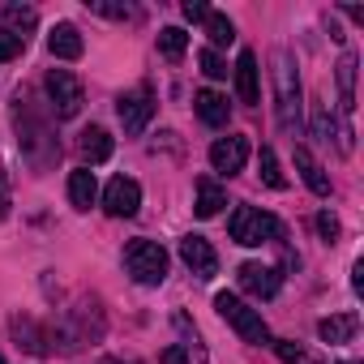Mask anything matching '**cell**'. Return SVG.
Instances as JSON below:
<instances>
[{
  "instance_id": "cell-15",
  "label": "cell",
  "mask_w": 364,
  "mask_h": 364,
  "mask_svg": "<svg viewBox=\"0 0 364 364\" xmlns=\"http://www.w3.org/2000/svg\"><path fill=\"white\" fill-rule=\"evenodd\" d=\"M95 198H99V180H95V171H90V167L69 171V202H73L77 210H90Z\"/></svg>"
},
{
  "instance_id": "cell-25",
  "label": "cell",
  "mask_w": 364,
  "mask_h": 364,
  "mask_svg": "<svg viewBox=\"0 0 364 364\" xmlns=\"http://www.w3.org/2000/svg\"><path fill=\"white\" fill-rule=\"evenodd\" d=\"M270 347H274V355L283 364H304V347H296L291 338H270Z\"/></svg>"
},
{
  "instance_id": "cell-5",
  "label": "cell",
  "mask_w": 364,
  "mask_h": 364,
  "mask_svg": "<svg viewBox=\"0 0 364 364\" xmlns=\"http://www.w3.org/2000/svg\"><path fill=\"white\" fill-rule=\"evenodd\" d=\"M274 86H279V124L296 129V120H300V77H296V65H291L287 52L274 56Z\"/></svg>"
},
{
  "instance_id": "cell-9",
  "label": "cell",
  "mask_w": 364,
  "mask_h": 364,
  "mask_svg": "<svg viewBox=\"0 0 364 364\" xmlns=\"http://www.w3.org/2000/svg\"><path fill=\"white\" fill-rule=\"evenodd\" d=\"M180 262H185L198 279H215L219 274V253L210 249L206 236H185L180 240Z\"/></svg>"
},
{
  "instance_id": "cell-14",
  "label": "cell",
  "mask_w": 364,
  "mask_h": 364,
  "mask_svg": "<svg viewBox=\"0 0 364 364\" xmlns=\"http://www.w3.org/2000/svg\"><path fill=\"white\" fill-rule=\"evenodd\" d=\"M223 206H228V189L219 185V180L202 176V180H198V202H193L198 219H215V215H219Z\"/></svg>"
},
{
  "instance_id": "cell-13",
  "label": "cell",
  "mask_w": 364,
  "mask_h": 364,
  "mask_svg": "<svg viewBox=\"0 0 364 364\" xmlns=\"http://www.w3.org/2000/svg\"><path fill=\"white\" fill-rule=\"evenodd\" d=\"M296 171L304 176V185H309L317 198H330V176L321 171V163L313 159V150H309V146H296Z\"/></svg>"
},
{
  "instance_id": "cell-20",
  "label": "cell",
  "mask_w": 364,
  "mask_h": 364,
  "mask_svg": "<svg viewBox=\"0 0 364 364\" xmlns=\"http://www.w3.org/2000/svg\"><path fill=\"white\" fill-rule=\"evenodd\" d=\"M317 334H321L326 343H347V338L355 334V317H351V313L326 317V321H317Z\"/></svg>"
},
{
  "instance_id": "cell-7",
  "label": "cell",
  "mask_w": 364,
  "mask_h": 364,
  "mask_svg": "<svg viewBox=\"0 0 364 364\" xmlns=\"http://www.w3.org/2000/svg\"><path fill=\"white\" fill-rule=\"evenodd\" d=\"M116 112H120L124 133H141L150 124V116H154V95L146 86H137V90H129V95L116 99Z\"/></svg>"
},
{
  "instance_id": "cell-26",
  "label": "cell",
  "mask_w": 364,
  "mask_h": 364,
  "mask_svg": "<svg viewBox=\"0 0 364 364\" xmlns=\"http://www.w3.org/2000/svg\"><path fill=\"white\" fill-rule=\"evenodd\" d=\"M22 48H26V43H22L18 35H9L5 26H0V60H14V56H18Z\"/></svg>"
},
{
  "instance_id": "cell-30",
  "label": "cell",
  "mask_w": 364,
  "mask_h": 364,
  "mask_svg": "<svg viewBox=\"0 0 364 364\" xmlns=\"http://www.w3.org/2000/svg\"><path fill=\"white\" fill-rule=\"evenodd\" d=\"M9 206H14V202H9V171L0 167V219L9 215Z\"/></svg>"
},
{
  "instance_id": "cell-31",
  "label": "cell",
  "mask_w": 364,
  "mask_h": 364,
  "mask_svg": "<svg viewBox=\"0 0 364 364\" xmlns=\"http://www.w3.org/2000/svg\"><path fill=\"white\" fill-rule=\"evenodd\" d=\"M180 14H185V18H189V22H202V18H206V14H210V9H206V5H202V0H185V9H180Z\"/></svg>"
},
{
  "instance_id": "cell-32",
  "label": "cell",
  "mask_w": 364,
  "mask_h": 364,
  "mask_svg": "<svg viewBox=\"0 0 364 364\" xmlns=\"http://www.w3.org/2000/svg\"><path fill=\"white\" fill-rule=\"evenodd\" d=\"M163 364H189L185 347H167V351H163Z\"/></svg>"
},
{
  "instance_id": "cell-11",
  "label": "cell",
  "mask_w": 364,
  "mask_h": 364,
  "mask_svg": "<svg viewBox=\"0 0 364 364\" xmlns=\"http://www.w3.org/2000/svg\"><path fill=\"white\" fill-rule=\"evenodd\" d=\"M236 95H240V103H262V69H257V56L253 52H240L236 56Z\"/></svg>"
},
{
  "instance_id": "cell-10",
  "label": "cell",
  "mask_w": 364,
  "mask_h": 364,
  "mask_svg": "<svg viewBox=\"0 0 364 364\" xmlns=\"http://www.w3.org/2000/svg\"><path fill=\"white\" fill-rule=\"evenodd\" d=\"M245 163H249V141L245 137H219L210 146V167L219 176H236V171H245Z\"/></svg>"
},
{
  "instance_id": "cell-12",
  "label": "cell",
  "mask_w": 364,
  "mask_h": 364,
  "mask_svg": "<svg viewBox=\"0 0 364 364\" xmlns=\"http://www.w3.org/2000/svg\"><path fill=\"white\" fill-rule=\"evenodd\" d=\"M48 52H52L56 60H77V56L86 52V43H82V35H77L73 22H60V26L48 31Z\"/></svg>"
},
{
  "instance_id": "cell-2",
  "label": "cell",
  "mask_w": 364,
  "mask_h": 364,
  "mask_svg": "<svg viewBox=\"0 0 364 364\" xmlns=\"http://www.w3.org/2000/svg\"><path fill=\"white\" fill-rule=\"evenodd\" d=\"M167 266H171V257H167V249L159 240H133L124 249V270L141 287H159L167 279Z\"/></svg>"
},
{
  "instance_id": "cell-17",
  "label": "cell",
  "mask_w": 364,
  "mask_h": 364,
  "mask_svg": "<svg viewBox=\"0 0 364 364\" xmlns=\"http://www.w3.org/2000/svg\"><path fill=\"white\" fill-rule=\"evenodd\" d=\"M77 150H82V159L95 167V163H107L112 159V137H107V129H99V124H90L86 133H82V141H77Z\"/></svg>"
},
{
  "instance_id": "cell-29",
  "label": "cell",
  "mask_w": 364,
  "mask_h": 364,
  "mask_svg": "<svg viewBox=\"0 0 364 364\" xmlns=\"http://www.w3.org/2000/svg\"><path fill=\"white\" fill-rule=\"evenodd\" d=\"M317 232H321L326 240H330V236H338V219H334L330 210H321V215H317Z\"/></svg>"
},
{
  "instance_id": "cell-4",
  "label": "cell",
  "mask_w": 364,
  "mask_h": 364,
  "mask_svg": "<svg viewBox=\"0 0 364 364\" xmlns=\"http://www.w3.org/2000/svg\"><path fill=\"white\" fill-rule=\"evenodd\" d=\"M43 90H48V103H52V116H56V120H73V116L82 112V103H86L82 82H77L69 69H52L48 82H43Z\"/></svg>"
},
{
  "instance_id": "cell-21",
  "label": "cell",
  "mask_w": 364,
  "mask_h": 364,
  "mask_svg": "<svg viewBox=\"0 0 364 364\" xmlns=\"http://www.w3.org/2000/svg\"><path fill=\"white\" fill-rule=\"evenodd\" d=\"M202 26H206V35H210V43H215V48H228V43L236 39V26H232V18H223V14H215V9L202 18Z\"/></svg>"
},
{
  "instance_id": "cell-33",
  "label": "cell",
  "mask_w": 364,
  "mask_h": 364,
  "mask_svg": "<svg viewBox=\"0 0 364 364\" xmlns=\"http://www.w3.org/2000/svg\"><path fill=\"white\" fill-rule=\"evenodd\" d=\"M0 364H5V355H0Z\"/></svg>"
},
{
  "instance_id": "cell-19",
  "label": "cell",
  "mask_w": 364,
  "mask_h": 364,
  "mask_svg": "<svg viewBox=\"0 0 364 364\" xmlns=\"http://www.w3.org/2000/svg\"><path fill=\"white\" fill-rule=\"evenodd\" d=\"M338 103H343V112L355 107V56L351 52L338 60Z\"/></svg>"
},
{
  "instance_id": "cell-28",
  "label": "cell",
  "mask_w": 364,
  "mask_h": 364,
  "mask_svg": "<svg viewBox=\"0 0 364 364\" xmlns=\"http://www.w3.org/2000/svg\"><path fill=\"white\" fill-rule=\"evenodd\" d=\"M90 9H95V14H107V18H133V9H129V5H103V0H95Z\"/></svg>"
},
{
  "instance_id": "cell-22",
  "label": "cell",
  "mask_w": 364,
  "mask_h": 364,
  "mask_svg": "<svg viewBox=\"0 0 364 364\" xmlns=\"http://www.w3.org/2000/svg\"><path fill=\"white\" fill-rule=\"evenodd\" d=\"M185 48H189V35L180 31V26H163L159 31V52L167 60H180V56H185Z\"/></svg>"
},
{
  "instance_id": "cell-8",
  "label": "cell",
  "mask_w": 364,
  "mask_h": 364,
  "mask_svg": "<svg viewBox=\"0 0 364 364\" xmlns=\"http://www.w3.org/2000/svg\"><path fill=\"white\" fill-rule=\"evenodd\" d=\"M236 279H240V287H245L249 296H257V300H270V296H279V287H283V274H279L274 266H262V262H245V266L236 270Z\"/></svg>"
},
{
  "instance_id": "cell-6",
  "label": "cell",
  "mask_w": 364,
  "mask_h": 364,
  "mask_svg": "<svg viewBox=\"0 0 364 364\" xmlns=\"http://www.w3.org/2000/svg\"><path fill=\"white\" fill-rule=\"evenodd\" d=\"M137 206H141V185H137V180L116 176L112 185L103 189V210H107L112 219H133Z\"/></svg>"
},
{
  "instance_id": "cell-24",
  "label": "cell",
  "mask_w": 364,
  "mask_h": 364,
  "mask_svg": "<svg viewBox=\"0 0 364 364\" xmlns=\"http://www.w3.org/2000/svg\"><path fill=\"white\" fill-rule=\"evenodd\" d=\"M202 73H206L210 82H223V77H228V60H223L215 48H206V52H202Z\"/></svg>"
},
{
  "instance_id": "cell-18",
  "label": "cell",
  "mask_w": 364,
  "mask_h": 364,
  "mask_svg": "<svg viewBox=\"0 0 364 364\" xmlns=\"http://www.w3.org/2000/svg\"><path fill=\"white\" fill-rule=\"evenodd\" d=\"M39 26V14L31 9V5H5V31L9 35H18L22 43H26V35Z\"/></svg>"
},
{
  "instance_id": "cell-3",
  "label": "cell",
  "mask_w": 364,
  "mask_h": 364,
  "mask_svg": "<svg viewBox=\"0 0 364 364\" xmlns=\"http://www.w3.org/2000/svg\"><path fill=\"white\" fill-rule=\"evenodd\" d=\"M215 309H219V317H223V321L245 338V343H270V330H266L262 313H257V309H249L240 296L219 291V296H215Z\"/></svg>"
},
{
  "instance_id": "cell-23",
  "label": "cell",
  "mask_w": 364,
  "mask_h": 364,
  "mask_svg": "<svg viewBox=\"0 0 364 364\" xmlns=\"http://www.w3.org/2000/svg\"><path fill=\"white\" fill-rule=\"evenodd\" d=\"M262 180H266L270 189H287V176L279 171V159H274L270 146H262Z\"/></svg>"
},
{
  "instance_id": "cell-16",
  "label": "cell",
  "mask_w": 364,
  "mask_h": 364,
  "mask_svg": "<svg viewBox=\"0 0 364 364\" xmlns=\"http://www.w3.org/2000/svg\"><path fill=\"white\" fill-rule=\"evenodd\" d=\"M193 107H198L202 124H210V129H223L228 116H232V107H228V99H223L219 90H202V95L193 99Z\"/></svg>"
},
{
  "instance_id": "cell-27",
  "label": "cell",
  "mask_w": 364,
  "mask_h": 364,
  "mask_svg": "<svg viewBox=\"0 0 364 364\" xmlns=\"http://www.w3.org/2000/svg\"><path fill=\"white\" fill-rule=\"evenodd\" d=\"M313 133H317L321 141H330V137H334V124H330L326 107H313Z\"/></svg>"
},
{
  "instance_id": "cell-1",
  "label": "cell",
  "mask_w": 364,
  "mask_h": 364,
  "mask_svg": "<svg viewBox=\"0 0 364 364\" xmlns=\"http://www.w3.org/2000/svg\"><path fill=\"white\" fill-rule=\"evenodd\" d=\"M228 232H232V240L245 245V249L283 240V223H279L270 210H257V206H236L232 219H228Z\"/></svg>"
}]
</instances>
